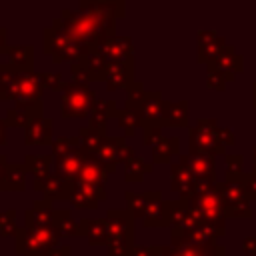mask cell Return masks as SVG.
<instances>
[{
  "mask_svg": "<svg viewBox=\"0 0 256 256\" xmlns=\"http://www.w3.org/2000/svg\"><path fill=\"white\" fill-rule=\"evenodd\" d=\"M54 22L60 24L76 42H80L88 48H98L106 38L114 36L102 28L100 20L92 12L80 10L78 6L76 8H62L60 16H56Z\"/></svg>",
  "mask_w": 256,
  "mask_h": 256,
  "instance_id": "obj_1",
  "label": "cell"
},
{
  "mask_svg": "<svg viewBox=\"0 0 256 256\" xmlns=\"http://www.w3.org/2000/svg\"><path fill=\"white\" fill-rule=\"evenodd\" d=\"M98 100L96 90L90 84L66 80L62 90V106H60V118H90L92 106Z\"/></svg>",
  "mask_w": 256,
  "mask_h": 256,
  "instance_id": "obj_2",
  "label": "cell"
},
{
  "mask_svg": "<svg viewBox=\"0 0 256 256\" xmlns=\"http://www.w3.org/2000/svg\"><path fill=\"white\" fill-rule=\"evenodd\" d=\"M218 128L216 118H198L188 130V154H208L214 158L226 156V148L218 140Z\"/></svg>",
  "mask_w": 256,
  "mask_h": 256,
  "instance_id": "obj_3",
  "label": "cell"
},
{
  "mask_svg": "<svg viewBox=\"0 0 256 256\" xmlns=\"http://www.w3.org/2000/svg\"><path fill=\"white\" fill-rule=\"evenodd\" d=\"M58 234L54 226L48 228H28L20 226L16 240H14V250L20 256H44L48 250L58 246Z\"/></svg>",
  "mask_w": 256,
  "mask_h": 256,
  "instance_id": "obj_4",
  "label": "cell"
},
{
  "mask_svg": "<svg viewBox=\"0 0 256 256\" xmlns=\"http://www.w3.org/2000/svg\"><path fill=\"white\" fill-rule=\"evenodd\" d=\"M190 210L194 212V216L198 218L200 224H214V226H226V206L224 200L220 196L218 184L198 196H192L190 200H186Z\"/></svg>",
  "mask_w": 256,
  "mask_h": 256,
  "instance_id": "obj_5",
  "label": "cell"
},
{
  "mask_svg": "<svg viewBox=\"0 0 256 256\" xmlns=\"http://www.w3.org/2000/svg\"><path fill=\"white\" fill-rule=\"evenodd\" d=\"M94 156L106 166L108 174H114L118 170V164H126L136 154H134L132 146L126 144L124 136H106Z\"/></svg>",
  "mask_w": 256,
  "mask_h": 256,
  "instance_id": "obj_6",
  "label": "cell"
},
{
  "mask_svg": "<svg viewBox=\"0 0 256 256\" xmlns=\"http://www.w3.org/2000/svg\"><path fill=\"white\" fill-rule=\"evenodd\" d=\"M106 66H108V60L104 58V54L98 48H90L78 62L70 64V74H72V80L76 82H84V84H90L96 80L102 82Z\"/></svg>",
  "mask_w": 256,
  "mask_h": 256,
  "instance_id": "obj_7",
  "label": "cell"
},
{
  "mask_svg": "<svg viewBox=\"0 0 256 256\" xmlns=\"http://www.w3.org/2000/svg\"><path fill=\"white\" fill-rule=\"evenodd\" d=\"M44 86L40 82L38 72H18L16 74V108H36L42 106Z\"/></svg>",
  "mask_w": 256,
  "mask_h": 256,
  "instance_id": "obj_8",
  "label": "cell"
},
{
  "mask_svg": "<svg viewBox=\"0 0 256 256\" xmlns=\"http://www.w3.org/2000/svg\"><path fill=\"white\" fill-rule=\"evenodd\" d=\"M78 8L92 12L100 20L102 28L108 34H116V22L120 18H124V12H126V4L122 0H116V2H106V0H96V2L80 0L78 2Z\"/></svg>",
  "mask_w": 256,
  "mask_h": 256,
  "instance_id": "obj_9",
  "label": "cell"
},
{
  "mask_svg": "<svg viewBox=\"0 0 256 256\" xmlns=\"http://www.w3.org/2000/svg\"><path fill=\"white\" fill-rule=\"evenodd\" d=\"M32 188H34V192H40L44 200H50V202L52 200H68L70 202L74 182H68V180L56 176L54 172H50L46 176L34 178Z\"/></svg>",
  "mask_w": 256,
  "mask_h": 256,
  "instance_id": "obj_10",
  "label": "cell"
},
{
  "mask_svg": "<svg viewBox=\"0 0 256 256\" xmlns=\"http://www.w3.org/2000/svg\"><path fill=\"white\" fill-rule=\"evenodd\" d=\"M194 184H196V176L192 174L190 166L180 154L178 160L170 164V190L178 192L180 200H190L194 196Z\"/></svg>",
  "mask_w": 256,
  "mask_h": 256,
  "instance_id": "obj_11",
  "label": "cell"
},
{
  "mask_svg": "<svg viewBox=\"0 0 256 256\" xmlns=\"http://www.w3.org/2000/svg\"><path fill=\"white\" fill-rule=\"evenodd\" d=\"M86 152L76 146V148H70L68 152L60 154V156H54V174L68 180V182H76L78 180V174L86 162Z\"/></svg>",
  "mask_w": 256,
  "mask_h": 256,
  "instance_id": "obj_12",
  "label": "cell"
},
{
  "mask_svg": "<svg viewBox=\"0 0 256 256\" xmlns=\"http://www.w3.org/2000/svg\"><path fill=\"white\" fill-rule=\"evenodd\" d=\"M98 50L108 62H134V42L128 34H114L106 38Z\"/></svg>",
  "mask_w": 256,
  "mask_h": 256,
  "instance_id": "obj_13",
  "label": "cell"
},
{
  "mask_svg": "<svg viewBox=\"0 0 256 256\" xmlns=\"http://www.w3.org/2000/svg\"><path fill=\"white\" fill-rule=\"evenodd\" d=\"M106 228H108V240L110 238H134V222L136 218L128 208H110L104 214Z\"/></svg>",
  "mask_w": 256,
  "mask_h": 256,
  "instance_id": "obj_14",
  "label": "cell"
},
{
  "mask_svg": "<svg viewBox=\"0 0 256 256\" xmlns=\"http://www.w3.org/2000/svg\"><path fill=\"white\" fill-rule=\"evenodd\" d=\"M198 42V62L200 64H212L226 48V38L222 34H216L214 30H198L196 34Z\"/></svg>",
  "mask_w": 256,
  "mask_h": 256,
  "instance_id": "obj_15",
  "label": "cell"
},
{
  "mask_svg": "<svg viewBox=\"0 0 256 256\" xmlns=\"http://www.w3.org/2000/svg\"><path fill=\"white\" fill-rule=\"evenodd\" d=\"M54 142V120L48 116H36L24 128L26 146H52Z\"/></svg>",
  "mask_w": 256,
  "mask_h": 256,
  "instance_id": "obj_16",
  "label": "cell"
},
{
  "mask_svg": "<svg viewBox=\"0 0 256 256\" xmlns=\"http://www.w3.org/2000/svg\"><path fill=\"white\" fill-rule=\"evenodd\" d=\"M74 44H76V40L54 20H52V24L44 26V30H42V52L44 54L54 56V54H58V52L74 46Z\"/></svg>",
  "mask_w": 256,
  "mask_h": 256,
  "instance_id": "obj_17",
  "label": "cell"
},
{
  "mask_svg": "<svg viewBox=\"0 0 256 256\" xmlns=\"http://www.w3.org/2000/svg\"><path fill=\"white\" fill-rule=\"evenodd\" d=\"M102 82L108 92L128 88L134 82V62H108Z\"/></svg>",
  "mask_w": 256,
  "mask_h": 256,
  "instance_id": "obj_18",
  "label": "cell"
},
{
  "mask_svg": "<svg viewBox=\"0 0 256 256\" xmlns=\"http://www.w3.org/2000/svg\"><path fill=\"white\" fill-rule=\"evenodd\" d=\"M108 198V192L106 188H100V186H88V184H82V182H74V188H72V196H70V202L74 208L78 210H98V204L102 200Z\"/></svg>",
  "mask_w": 256,
  "mask_h": 256,
  "instance_id": "obj_19",
  "label": "cell"
},
{
  "mask_svg": "<svg viewBox=\"0 0 256 256\" xmlns=\"http://www.w3.org/2000/svg\"><path fill=\"white\" fill-rule=\"evenodd\" d=\"M206 70H216V72L224 74V78H226L228 82H232V80L236 78V74H240V72L244 70V56L238 54L234 46L226 44L224 52H222L212 64H208Z\"/></svg>",
  "mask_w": 256,
  "mask_h": 256,
  "instance_id": "obj_20",
  "label": "cell"
},
{
  "mask_svg": "<svg viewBox=\"0 0 256 256\" xmlns=\"http://www.w3.org/2000/svg\"><path fill=\"white\" fill-rule=\"evenodd\" d=\"M142 224L144 228H170V200H164L160 190L154 192Z\"/></svg>",
  "mask_w": 256,
  "mask_h": 256,
  "instance_id": "obj_21",
  "label": "cell"
},
{
  "mask_svg": "<svg viewBox=\"0 0 256 256\" xmlns=\"http://www.w3.org/2000/svg\"><path fill=\"white\" fill-rule=\"evenodd\" d=\"M54 214H56V208H52V202L50 200H44V198H38L32 202V208H28L24 212V226L28 228H48V226H54Z\"/></svg>",
  "mask_w": 256,
  "mask_h": 256,
  "instance_id": "obj_22",
  "label": "cell"
},
{
  "mask_svg": "<svg viewBox=\"0 0 256 256\" xmlns=\"http://www.w3.org/2000/svg\"><path fill=\"white\" fill-rule=\"evenodd\" d=\"M118 106H116V100L112 98H98L92 106V112H90V118H88V126L100 130V132H108V120L110 118H118Z\"/></svg>",
  "mask_w": 256,
  "mask_h": 256,
  "instance_id": "obj_23",
  "label": "cell"
},
{
  "mask_svg": "<svg viewBox=\"0 0 256 256\" xmlns=\"http://www.w3.org/2000/svg\"><path fill=\"white\" fill-rule=\"evenodd\" d=\"M126 102H124V108L126 110H134V112H142V108L154 100V98H162V92L160 90H146L144 82L142 80H134L128 88H126Z\"/></svg>",
  "mask_w": 256,
  "mask_h": 256,
  "instance_id": "obj_24",
  "label": "cell"
},
{
  "mask_svg": "<svg viewBox=\"0 0 256 256\" xmlns=\"http://www.w3.org/2000/svg\"><path fill=\"white\" fill-rule=\"evenodd\" d=\"M108 170L106 166L92 154L86 156V162L78 174V180L76 182H82V184H88V186H100V188H106V180H108Z\"/></svg>",
  "mask_w": 256,
  "mask_h": 256,
  "instance_id": "obj_25",
  "label": "cell"
},
{
  "mask_svg": "<svg viewBox=\"0 0 256 256\" xmlns=\"http://www.w3.org/2000/svg\"><path fill=\"white\" fill-rule=\"evenodd\" d=\"M80 224V236L88 240L90 246H106L108 244V228L104 218H82Z\"/></svg>",
  "mask_w": 256,
  "mask_h": 256,
  "instance_id": "obj_26",
  "label": "cell"
},
{
  "mask_svg": "<svg viewBox=\"0 0 256 256\" xmlns=\"http://www.w3.org/2000/svg\"><path fill=\"white\" fill-rule=\"evenodd\" d=\"M180 156V136H162L154 146H152V162L154 164H172Z\"/></svg>",
  "mask_w": 256,
  "mask_h": 256,
  "instance_id": "obj_27",
  "label": "cell"
},
{
  "mask_svg": "<svg viewBox=\"0 0 256 256\" xmlns=\"http://www.w3.org/2000/svg\"><path fill=\"white\" fill-rule=\"evenodd\" d=\"M8 64L16 72L34 70V46L32 44H14L8 50Z\"/></svg>",
  "mask_w": 256,
  "mask_h": 256,
  "instance_id": "obj_28",
  "label": "cell"
},
{
  "mask_svg": "<svg viewBox=\"0 0 256 256\" xmlns=\"http://www.w3.org/2000/svg\"><path fill=\"white\" fill-rule=\"evenodd\" d=\"M190 102L188 100H172L168 102L166 116H164V128H186L190 122Z\"/></svg>",
  "mask_w": 256,
  "mask_h": 256,
  "instance_id": "obj_29",
  "label": "cell"
},
{
  "mask_svg": "<svg viewBox=\"0 0 256 256\" xmlns=\"http://www.w3.org/2000/svg\"><path fill=\"white\" fill-rule=\"evenodd\" d=\"M54 230H56V234H58L60 240L80 236V224L72 218V210H68V208H56V214H54Z\"/></svg>",
  "mask_w": 256,
  "mask_h": 256,
  "instance_id": "obj_30",
  "label": "cell"
},
{
  "mask_svg": "<svg viewBox=\"0 0 256 256\" xmlns=\"http://www.w3.org/2000/svg\"><path fill=\"white\" fill-rule=\"evenodd\" d=\"M182 158L186 160V164L190 166L192 174L196 178H204V176H212L216 178V160L214 156L208 154H182Z\"/></svg>",
  "mask_w": 256,
  "mask_h": 256,
  "instance_id": "obj_31",
  "label": "cell"
},
{
  "mask_svg": "<svg viewBox=\"0 0 256 256\" xmlns=\"http://www.w3.org/2000/svg\"><path fill=\"white\" fill-rule=\"evenodd\" d=\"M24 168L28 174H32L34 178H40V176H46L54 170V156L52 152L50 154H26L24 156Z\"/></svg>",
  "mask_w": 256,
  "mask_h": 256,
  "instance_id": "obj_32",
  "label": "cell"
},
{
  "mask_svg": "<svg viewBox=\"0 0 256 256\" xmlns=\"http://www.w3.org/2000/svg\"><path fill=\"white\" fill-rule=\"evenodd\" d=\"M154 192H156V190H146V192H132V190H126V192H124L126 206H128V210L132 212V216H134L136 220H144L146 210H148V204H150L152 198H154Z\"/></svg>",
  "mask_w": 256,
  "mask_h": 256,
  "instance_id": "obj_33",
  "label": "cell"
},
{
  "mask_svg": "<svg viewBox=\"0 0 256 256\" xmlns=\"http://www.w3.org/2000/svg\"><path fill=\"white\" fill-rule=\"evenodd\" d=\"M210 246L212 244H194V242H188L186 238H174V236H170V242H168L170 256H206Z\"/></svg>",
  "mask_w": 256,
  "mask_h": 256,
  "instance_id": "obj_34",
  "label": "cell"
},
{
  "mask_svg": "<svg viewBox=\"0 0 256 256\" xmlns=\"http://www.w3.org/2000/svg\"><path fill=\"white\" fill-rule=\"evenodd\" d=\"M16 70L8 62H0V102L16 98Z\"/></svg>",
  "mask_w": 256,
  "mask_h": 256,
  "instance_id": "obj_35",
  "label": "cell"
},
{
  "mask_svg": "<svg viewBox=\"0 0 256 256\" xmlns=\"http://www.w3.org/2000/svg\"><path fill=\"white\" fill-rule=\"evenodd\" d=\"M166 108H168V100L164 98H154L150 100L140 116H142V124H156V126H162L164 128V116H166Z\"/></svg>",
  "mask_w": 256,
  "mask_h": 256,
  "instance_id": "obj_36",
  "label": "cell"
},
{
  "mask_svg": "<svg viewBox=\"0 0 256 256\" xmlns=\"http://www.w3.org/2000/svg\"><path fill=\"white\" fill-rule=\"evenodd\" d=\"M150 172H152V164H148L140 156H132L124 164V182H128V184H140L144 180V176L150 174Z\"/></svg>",
  "mask_w": 256,
  "mask_h": 256,
  "instance_id": "obj_37",
  "label": "cell"
},
{
  "mask_svg": "<svg viewBox=\"0 0 256 256\" xmlns=\"http://www.w3.org/2000/svg\"><path fill=\"white\" fill-rule=\"evenodd\" d=\"M42 110H44V104H42V106H36V108H16V106H14V108H8V110H6L4 120H6V124L12 126V128H16V126H24V128H26L32 118L44 116Z\"/></svg>",
  "mask_w": 256,
  "mask_h": 256,
  "instance_id": "obj_38",
  "label": "cell"
},
{
  "mask_svg": "<svg viewBox=\"0 0 256 256\" xmlns=\"http://www.w3.org/2000/svg\"><path fill=\"white\" fill-rule=\"evenodd\" d=\"M26 168L24 164L8 162L6 168V180H4V192H20L26 188Z\"/></svg>",
  "mask_w": 256,
  "mask_h": 256,
  "instance_id": "obj_39",
  "label": "cell"
},
{
  "mask_svg": "<svg viewBox=\"0 0 256 256\" xmlns=\"http://www.w3.org/2000/svg\"><path fill=\"white\" fill-rule=\"evenodd\" d=\"M108 134L106 132H100V130H96V128H92V126H82L80 130H78V138H80V148L86 152V154H96V150L100 148V144H102V140L106 138Z\"/></svg>",
  "mask_w": 256,
  "mask_h": 256,
  "instance_id": "obj_40",
  "label": "cell"
},
{
  "mask_svg": "<svg viewBox=\"0 0 256 256\" xmlns=\"http://www.w3.org/2000/svg\"><path fill=\"white\" fill-rule=\"evenodd\" d=\"M118 124H120V128L124 130V138H130V136H134L136 134V128H142V116L138 114V112H134V110H126V108H122L120 112H118Z\"/></svg>",
  "mask_w": 256,
  "mask_h": 256,
  "instance_id": "obj_41",
  "label": "cell"
},
{
  "mask_svg": "<svg viewBox=\"0 0 256 256\" xmlns=\"http://www.w3.org/2000/svg\"><path fill=\"white\" fill-rule=\"evenodd\" d=\"M134 238H110L106 244V256H132Z\"/></svg>",
  "mask_w": 256,
  "mask_h": 256,
  "instance_id": "obj_42",
  "label": "cell"
},
{
  "mask_svg": "<svg viewBox=\"0 0 256 256\" xmlns=\"http://www.w3.org/2000/svg\"><path fill=\"white\" fill-rule=\"evenodd\" d=\"M16 210L8 208V210H0V236L4 238H16L20 226L16 222Z\"/></svg>",
  "mask_w": 256,
  "mask_h": 256,
  "instance_id": "obj_43",
  "label": "cell"
},
{
  "mask_svg": "<svg viewBox=\"0 0 256 256\" xmlns=\"http://www.w3.org/2000/svg\"><path fill=\"white\" fill-rule=\"evenodd\" d=\"M254 216L252 208H250V200H244L240 204H234V206H226V220L232 218V220H250Z\"/></svg>",
  "mask_w": 256,
  "mask_h": 256,
  "instance_id": "obj_44",
  "label": "cell"
},
{
  "mask_svg": "<svg viewBox=\"0 0 256 256\" xmlns=\"http://www.w3.org/2000/svg\"><path fill=\"white\" fill-rule=\"evenodd\" d=\"M38 76H40V82H42L44 88L54 90V92H56V90H58V92L64 90L66 80H62V74H60V72H46V70H42V72H38Z\"/></svg>",
  "mask_w": 256,
  "mask_h": 256,
  "instance_id": "obj_45",
  "label": "cell"
},
{
  "mask_svg": "<svg viewBox=\"0 0 256 256\" xmlns=\"http://www.w3.org/2000/svg\"><path fill=\"white\" fill-rule=\"evenodd\" d=\"M76 146H80L78 134H76V136H58V138L52 142V156H60V154L68 152L70 148H76Z\"/></svg>",
  "mask_w": 256,
  "mask_h": 256,
  "instance_id": "obj_46",
  "label": "cell"
},
{
  "mask_svg": "<svg viewBox=\"0 0 256 256\" xmlns=\"http://www.w3.org/2000/svg\"><path fill=\"white\" fill-rule=\"evenodd\" d=\"M162 126H156V124H142V142L146 146H154L160 138H162Z\"/></svg>",
  "mask_w": 256,
  "mask_h": 256,
  "instance_id": "obj_47",
  "label": "cell"
},
{
  "mask_svg": "<svg viewBox=\"0 0 256 256\" xmlns=\"http://www.w3.org/2000/svg\"><path fill=\"white\" fill-rule=\"evenodd\" d=\"M206 72H208L206 74V88L216 90V92H224L226 90V84H228V80L224 78V74H220L216 70H206Z\"/></svg>",
  "mask_w": 256,
  "mask_h": 256,
  "instance_id": "obj_48",
  "label": "cell"
},
{
  "mask_svg": "<svg viewBox=\"0 0 256 256\" xmlns=\"http://www.w3.org/2000/svg\"><path fill=\"white\" fill-rule=\"evenodd\" d=\"M226 160V170L230 172H244V156L242 154H228L224 156Z\"/></svg>",
  "mask_w": 256,
  "mask_h": 256,
  "instance_id": "obj_49",
  "label": "cell"
},
{
  "mask_svg": "<svg viewBox=\"0 0 256 256\" xmlns=\"http://www.w3.org/2000/svg\"><path fill=\"white\" fill-rule=\"evenodd\" d=\"M218 140H220V144L226 148V146H234L236 136H234L232 128H218Z\"/></svg>",
  "mask_w": 256,
  "mask_h": 256,
  "instance_id": "obj_50",
  "label": "cell"
},
{
  "mask_svg": "<svg viewBox=\"0 0 256 256\" xmlns=\"http://www.w3.org/2000/svg\"><path fill=\"white\" fill-rule=\"evenodd\" d=\"M246 196L248 200H256V172H246Z\"/></svg>",
  "mask_w": 256,
  "mask_h": 256,
  "instance_id": "obj_51",
  "label": "cell"
},
{
  "mask_svg": "<svg viewBox=\"0 0 256 256\" xmlns=\"http://www.w3.org/2000/svg\"><path fill=\"white\" fill-rule=\"evenodd\" d=\"M44 256H72V248L68 244H58L52 250H48Z\"/></svg>",
  "mask_w": 256,
  "mask_h": 256,
  "instance_id": "obj_52",
  "label": "cell"
},
{
  "mask_svg": "<svg viewBox=\"0 0 256 256\" xmlns=\"http://www.w3.org/2000/svg\"><path fill=\"white\" fill-rule=\"evenodd\" d=\"M242 250H244L248 256L256 254V236H246V238L242 240Z\"/></svg>",
  "mask_w": 256,
  "mask_h": 256,
  "instance_id": "obj_53",
  "label": "cell"
},
{
  "mask_svg": "<svg viewBox=\"0 0 256 256\" xmlns=\"http://www.w3.org/2000/svg\"><path fill=\"white\" fill-rule=\"evenodd\" d=\"M6 168H8V156L0 154V192H4V180H6Z\"/></svg>",
  "mask_w": 256,
  "mask_h": 256,
  "instance_id": "obj_54",
  "label": "cell"
},
{
  "mask_svg": "<svg viewBox=\"0 0 256 256\" xmlns=\"http://www.w3.org/2000/svg\"><path fill=\"white\" fill-rule=\"evenodd\" d=\"M132 256H154V246H144V244H136Z\"/></svg>",
  "mask_w": 256,
  "mask_h": 256,
  "instance_id": "obj_55",
  "label": "cell"
},
{
  "mask_svg": "<svg viewBox=\"0 0 256 256\" xmlns=\"http://www.w3.org/2000/svg\"><path fill=\"white\" fill-rule=\"evenodd\" d=\"M10 46H8V30L4 26H0V54H8Z\"/></svg>",
  "mask_w": 256,
  "mask_h": 256,
  "instance_id": "obj_56",
  "label": "cell"
},
{
  "mask_svg": "<svg viewBox=\"0 0 256 256\" xmlns=\"http://www.w3.org/2000/svg\"><path fill=\"white\" fill-rule=\"evenodd\" d=\"M206 256H226V248L222 246V244H212L210 248H208V254Z\"/></svg>",
  "mask_w": 256,
  "mask_h": 256,
  "instance_id": "obj_57",
  "label": "cell"
},
{
  "mask_svg": "<svg viewBox=\"0 0 256 256\" xmlns=\"http://www.w3.org/2000/svg\"><path fill=\"white\" fill-rule=\"evenodd\" d=\"M6 140H8V124L4 118H0V146L6 144Z\"/></svg>",
  "mask_w": 256,
  "mask_h": 256,
  "instance_id": "obj_58",
  "label": "cell"
},
{
  "mask_svg": "<svg viewBox=\"0 0 256 256\" xmlns=\"http://www.w3.org/2000/svg\"><path fill=\"white\" fill-rule=\"evenodd\" d=\"M252 108L256 110V82L252 84Z\"/></svg>",
  "mask_w": 256,
  "mask_h": 256,
  "instance_id": "obj_59",
  "label": "cell"
}]
</instances>
